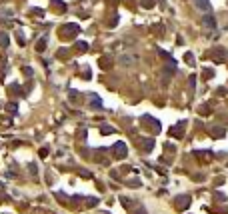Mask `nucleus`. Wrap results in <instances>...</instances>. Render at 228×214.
I'll return each mask as SVG.
<instances>
[{"instance_id":"1","label":"nucleus","mask_w":228,"mask_h":214,"mask_svg":"<svg viewBox=\"0 0 228 214\" xmlns=\"http://www.w3.org/2000/svg\"><path fill=\"white\" fill-rule=\"evenodd\" d=\"M126 154H128V150H126V144H124V142L114 144V156H116V158H124Z\"/></svg>"},{"instance_id":"2","label":"nucleus","mask_w":228,"mask_h":214,"mask_svg":"<svg viewBox=\"0 0 228 214\" xmlns=\"http://www.w3.org/2000/svg\"><path fill=\"white\" fill-rule=\"evenodd\" d=\"M202 26H206V28H214V26H216V20H214V16L206 14L204 18H202Z\"/></svg>"},{"instance_id":"3","label":"nucleus","mask_w":228,"mask_h":214,"mask_svg":"<svg viewBox=\"0 0 228 214\" xmlns=\"http://www.w3.org/2000/svg\"><path fill=\"white\" fill-rule=\"evenodd\" d=\"M170 134H172V136H178V138L184 136V124H178V126H174V128L170 130Z\"/></svg>"},{"instance_id":"4","label":"nucleus","mask_w":228,"mask_h":214,"mask_svg":"<svg viewBox=\"0 0 228 214\" xmlns=\"http://www.w3.org/2000/svg\"><path fill=\"white\" fill-rule=\"evenodd\" d=\"M194 2H196V6H198L200 10H206V12L210 10V2L208 0H194Z\"/></svg>"},{"instance_id":"5","label":"nucleus","mask_w":228,"mask_h":214,"mask_svg":"<svg viewBox=\"0 0 228 214\" xmlns=\"http://www.w3.org/2000/svg\"><path fill=\"white\" fill-rule=\"evenodd\" d=\"M176 204L180 206V208H186V206L190 204V198H188V196H184V198H178V200H176Z\"/></svg>"},{"instance_id":"6","label":"nucleus","mask_w":228,"mask_h":214,"mask_svg":"<svg viewBox=\"0 0 228 214\" xmlns=\"http://www.w3.org/2000/svg\"><path fill=\"white\" fill-rule=\"evenodd\" d=\"M142 148L144 150H152V148H154V140H152V138L150 140H142Z\"/></svg>"},{"instance_id":"7","label":"nucleus","mask_w":228,"mask_h":214,"mask_svg":"<svg viewBox=\"0 0 228 214\" xmlns=\"http://www.w3.org/2000/svg\"><path fill=\"white\" fill-rule=\"evenodd\" d=\"M196 156H200L204 162H208L210 158H212V152H196Z\"/></svg>"},{"instance_id":"8","label":"nucleus","mask_w":228,"mask_h":214,"mask_svg":"<svg viewBox=\"0 0 228 214\" xmlns=\"http://www.w3.org/2000/svg\"><path fill=\"white\" fill-rule=\"evenodd\" d=\"M216 62H220V60H224V48H216V58H214Z\"/></svg>"},{"instance_id":"9","label":"nucleus","mask_w":228,"mask_h":214,"mask_svg":"<svg viewBox=\"0 0 228 214\" xmlns=\"http://www.w3.org/2000/svg\"><path fill=\"white\" fill-rule=\"evenodd\" d=\"M100 66L102 68H110V58H100Z\"/></svg>"},{"instance_id":"10","label":"nucleus","mask_w":228,"mask_h":214,"mask_svg":"<svg viewBox=\"0 0 228 214\" xmlns=\"http://www.w3.org/2000/svg\"><path fill=\"white\" fill-rule=\"evenodd\" d=\"M44 46H46V40H40V42H38V46H36V50H40V52H42V50H44Z\"/></svg>"},{"instance_id":"11","label":"nucleus","mask_w":228,"mask_h":214,"mask_svg":"<svg viewBox=\"0 0 228 214\" xmlns=\"http://www.w3.org/2000/svg\"><path fill=\"white\" fill-rule=\"evenodd\" d=\"M76 46L80 48L82 52H84V50H88V44H86V42H78V44H76Z\"/></svg>"},{"instance_id":"12","label":"nucleus","mask_w":228,"mask_h":214,"mask_svg":"<svg viewBox=\"0 0 228 214\" xmlns=\"http://www.w3.org/2000/svg\"><path fill=\"white\" fill-rule=\"evenodd\" d=\"M102 132H104V134H112L114 128H112V126H104V128H102Z\"/></svg>"}]
</instances>
